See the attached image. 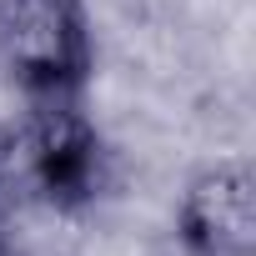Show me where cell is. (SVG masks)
Wrapping results in <instances>:
<instances>
[{
	"label": "cell",
	"mask_w": 256,
	"mask_h": 256,
	"mask_svg": "<svg viewBox=\"0 0 256 256\" xmlns=\"http://www.w3.org/2000/svg\"><path fill=\"white\" fill-rule=\"evenodd\" d=\"M0 176H10L30 201L50 211H80L106 191L110 151L80 100H50L26 110L20 131L0 156Z\"/></svg>",
	"instance_id": "6da1fadb"
},
{
	"label": "cell",
	"mask_w": 256,
	"mask_h": 256,
	"mask_svg": "<svg viewBox=\"0 0 256 256\" xmlns=\"http://www.w3.org/2000/svg\"><path fill=\"white\" fill-rule=\"evenodd\" d=\"M96 70V30L80 0H0V76L26 106L80 100Z\"/></svg>",
	"instance_id": "7a4b0ae2"
},
{
	"label": "cell",
	"mask_w": 256,
	"mask_h": 256,
	"mask_svg": "<svg viewBox=\"0 0 256 256\" xmlns=\"http://www.w3.org/2000/svg\"><path fill=\"white\" fill-rule=\"evenodd\" d=\"M176 236L191 256H256V176L246 156H221L186 181Z\"/></svg>",
	"instance_id": "3957f363"
},
{
	"label": "cell",
	"mask_w": 256,
	"mask_h": 256,
	"mask_svg": "<svg viewBox=\"0 0 256 256\" xmlns=\"http://www.w3.org/2000/svg\"><path fill=\"white\" fill-rule=\"evenodd\" d=\"M0 256H10V236H6V211H0Z\"/></svg>",
	"instance_id": "277c9868"
}]
</instances>
